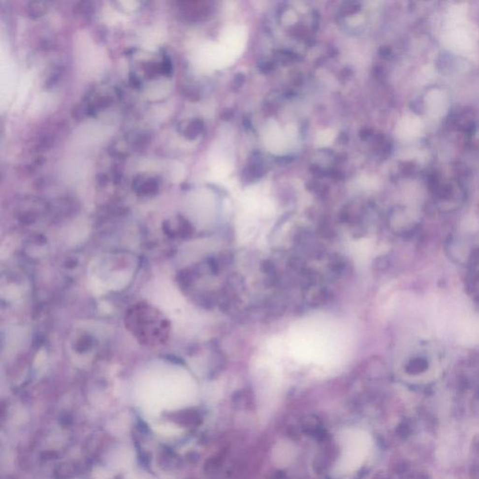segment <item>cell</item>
<instances>
[{
  "instance_id": "cell-1",
  "label": "cell",
  "mask_w": 479,
  "mask_h": 479,
  "mask_svg": "<svg viewBox=\"0 0 479 479\" xmlns=\"http://www.w3.org/2000/svg\"><path fill=\"white\" fill-rule=\"evenodd\" d=\"M429 367L428 360L422 357H415L412 358L409 363L406 365L405 369L406 372L411 374V375H417L425 372Z\"/></svg>"
}]
</instances>
